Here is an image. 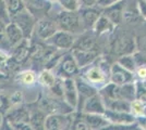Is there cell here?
<instances>
[{"label":"cell","mask_w":146,"mask_h":130,"mask_svg":"<svg viewBox=\"0 0 146 130\" xmlns=\"http://www.w3.org/2000/svg\"><path fill=\"white\" fill-rule=\"evenodd\" d=\"M119 1H121V0H97L96 5L98 7H102V8H107V7L112 6V5H115Z\"/></svg>","instance_id":"ab89813d"},{"label":"cell","mask_w":146,"mask_h":130,"mask_svg":"<svg viewBox=\"0 0 146 130\" xmlns=\"http://www.w3.org/2000/svg\"><path fill=\"white\" fill-rule=\"evenodd\" d=\"M122 5H123V2L119 1V2H117L112 6L107 7L106 10H105L104 15H106L112 24L118 25L122 22V12H123V10H122L123 6Z\"/></svg>","instance_id":"d6986e66"},{"label":"cell","mask_w":146,"mask_h":130,"mask_svg":"<svg viewBox=\"0 0 146 130\" xmlns=\"http://www.w3.org/2000/svg\"><path fill=\"white\" fill-rule=\"evenodd\" d=\"M30 117V108L25 106H17L13 108H9L6 113V122L10 126V128L17 130H27L31 129L29 124Z\"/></svg>","instance_id":"6da1fadb"},{"label":"cell","mask_w":146,"mask_h":130,"mask_svg":"<svg viewBox=\"0 0 146 130\" xmlns=\"http://www.w3.org/2000/svg\"><path fill=\"white\" fill-rule=\"evenodd\" d=\"M104 116L107 118L109 122H112L115 124L120 125H130L132 124L134 120L133 115L124 113V112H115L111 110H106L104 113Z\"/></svg>","instance_id":"2e32d148"},{"label":"cell","mask_w":146,"mask_h":130,"mask_svg":"<svg viewBox=\"0 0 146 130\" xmlns=\"http://www.w3.org/2000/svg\"><path fill=\"white\" fill-rule=\"evenodd\" d=\"M1 91H2V88H1V86H0V93H1Z\"/></svg>","instance_id":"7dc6e473"},{"label":"cell","mask_w":146,"mask_h":130,"mask_svg":"<svg viewBox=\"0 0 146 130\" xmlns=\"http://www.w3.org/2000/svg\"><path fill=\"white\" fill-rule=\"evenodd\" d=\"M109 110L115 112H124L130 113L131 112V103L123 99H115L111 100L109 104Z\"/></svg>","instance_id":"f1b7e54d"},{"label":"cell","mask_w":146,"mask_h":130,"mask_svg":"<svg viewBox=\"0 0 146 130\" xmlns=\"http://www.w3.org/2000/svg\"><path fill=\"white\" fill-rule=\"evenodd\" d=\"M2 125H3V116L0 114V128H1Z\"/></svg>","instance_id":"f6af8a7d"},{"label":"cell","mask_w":146,"mask_h":130,"mask_svg":"<svg viewBox=\"0 0 146 130\" xmlns=\"http://www.w3.org/2000/svg\"><path fill=\"white\" fill-rule=\"evenodd\" d=\"M57 31H58V26H57L56 21L46 16V15H43L36 20L33 34H35L38 39L46 41Z\"/></svg>","instance_id":"5b68a950"},{"label":"cell","mask_w":146,"mask_h":130,"mask_svg":"<svg viewBox=\"0 0 146 130\" xmlns=\"http://www.w3.org/2000/svg\"><path fill=\"white\" fill-rule=\"evenodd\" d=\"M10 107H11L10 99L7 95L0 93V114L1 115H5Z\"/></svg>","instance_id":"836d02e7"},{"label":"cell","mask_w":146,"mask_h":130,"mask_svg":"<svg viewBox=\"0 0 146 130\" xmlns=\"http://www.w3.org/2000/svg\"><path fill=\"white\" fill-rule=\"evenodd\" d=\"M71 53H72L73 57H74V60H75V62L80 68H83L92 64L98 56L96 50L73 49Z\"/></svg>","instance_id":"8fae6325"},{"label":"cell","mask_w":146,"mask_h":130,"mask_svg":"<svg viewBox=\"0 0 146 130\" xmlns=\"http://www.w3.org/2000/svg\"><path fill=\"white\" fill-rule=\"evenodd\" d=\"M23 3L25 9H27L35 18L37 14L45 15L50 9V1L48 0H23Z\"/></svg>","instance_id":"9a60e30c"},{"label":"cell","mask_w":146,"mask_h":130,"mask_svg":"<svg viewBox=\"0 0 146 130\" xmlns=\"http://www.w3.org/2000/svg\"><path fill=\"white\" fill-rule=\"evenodd\" d=\"M118 64L122 66L123 68L128 69L129 72H134L136 69L135 63H134L133 56L130 54H125V56H120L118 59Z\"/></svg>","instance_id":"1f68e13d"},{"label":"cell","mask_w":146,"mask_h":130,"mask_svg":"<svg viewBox=\"0 0 146 130\" xmlns=\"http://www.w3.org/2000/svg\"><path fill=\"white\" fill-rule=\"evenodd\" d=\"M69 126H71L70 117H68L66 114H49L46 116L44 129L47 130H59V129H67Z\"/></svg>","instance_id":"9c48e42d"},{"label":"cell","mask_w":146,"mask_h":130,"mask_svg":"<svg viewBox=\"0 0 146 130\" xmlns=\"http://www.w3.org/2000/svg\"><path fill=\"white\" fill-rule=\"evenodd\" d=\"M0 20H3L6 23H8L10 21V18L7 13L6 6H5V2L3 0H0Z\"/></svg>","instance_id":"f35d334b"},{"label":"cell","mask_w":146,"mask_h":130,"mask_svg":"<svg viewBox=\"0 0 146 130\" xmlns=\"http://www.w3.org/2000/svg\"><path fill=\"white\" fill-rule=\"evenodd\" d=\"M81 21H82V24L86 25L88 27H93V25L95 24V22L97 21V19L99 18L100 13L99 11L93 9V8H87V9H83L81 10Z\"/></svg>","instance_id":"44dd1931"},{"label":"cell","mask_w":146,"mask_h":130,"mask_svg":"<svg viewBox=\"0 0 146 130\" xmlns=\"http://www.w3.org/2000/svg\"><path fill=\"white\" fill-rule=\"evenodd\" d=\"M6 24L7 23L3 20H0V51L3 53L12 50L11 46L8 42V39H7Z\"/></svg>","instance_id":"f546056e"},{"label":"cell","mask_w":146,"mask_h":130,"mask_svg":"<svg viewBox=\"0 0 146 130\" xmlns=\"http://www.w3.org/2000/svg\"><path fill=\"white\" fill-rule=\"evenodd\" d=\"M111 25H112V23L108 20V18L106 15H102L100 14L99 18L97 19V21L95 22V24L93 25V27L95 29V33L98 34V35H100L103 33H106L107 31H109L110 28H111Z\"/></svg>","instance_id":"83f0119b"},{"label":"cell","mask_w":146,"mask_h":130,"mask_svg":"<svg viewBox=\"0 0 146 130\" xmlns=\"http://www.w3.org/2000/svg\"><path fill=\"white\" fill-rule=\"evenodd\" d=\"M119 99L127 100L129 102H132L134 100H136L135 85L132 81L119 86Z\"/></svg>","instance_id":"7402d4cb"},{"label":"cell","mask_w":146,"mask_h":130,"mask_svg":"<svg viewBox=\"0 0 146 130\" xmlns=\"http://www.w3.org/2000/svg\"><path fill=\"white\" fill-rule=\"evenodd\" d=\"M136 73H137V76L142 78V79H145L146 78V65L144 66H139V67H136Z\"/></svg>","instance_id":"7bdbcfd3"},{"label":"cell","mask_w":146,"mask_h":130,"mask_svg":"<svg viewBox=\"0 0 146 130\" xmlns=\"http://www.w3.org/2000/svg\"><path fill=\"white\" fill-rule=\"evenodd\" d=\"M142 16L137 11H134L132 9H127L122 12V21L127 22L129 24H133V23H139Z\"/></svg>","instance_id":"4dcf8cb0"},{"label":"cell","mask_w":146,"mask_h":130,"mask_svg":"<svg viewBox=\"0 0 146 130\" xmlns=\"http://www.w3.org/2000/svg\"><path fill=\"white\" fill-rule=\"evenodd\" d=\"M137 3H139V8H140L141 16L146 19V1L145 0H139Z\"/></svg>","instance_id":"b9f144b4"},{"label":"cell","mask_w":146,"mask_h":130,"mask_svg":"<svg viewBox=\"0 0 146 130\" xmlns=\"http://www.w3.org/2000/svg\"><path fill=\"white\" fill-rule=\"evenodd\" d=\"M95 39L92 36H82L78 40L75 39L74 44H73V49H80V50H94L95 47Z\"/></svg>","instance_id":"484cf974"},{"label":"cell","mask_w":146,"mask_h":130,"mask_svg":"<svg viewBox=\"0 0 146 130\" xmlns=\"http://www.w3.org/2000/svg\"><path fill=\"white\" fill-rule=\"evenodd\" d=\"M132 56H133L134 63H135V66H136V67L146 65V56L143 54L142 52L137 51V52H135Z\"/></svg>","instance_id":"e575fe53"},{"label":"cell","mask_w":146,"mask_h":130,"mask_svg":"<svg viewBox=\"0 0 146 130\" xmlns=\"http://www.w3.org/2000/svg\"><path fill=\"white\" fill-rule=\"evenodd\" d=\"M96 1H97V0H82V2H83L86 7H92V6H94V5H96Z\"/></svg>","instance_id":"ee69618b"},{"label":"cell","mask_w":146,"mask_h":130,"mask_svg":"<svg viewBox=\"0 0 146 130\" xmlns=\"http://www.w3.org/2000/svg\"><path fill=\"white\" fill-rule=\"evenodd\" d=\"M85 78L90 84L93 85H102L105 84L107 79L106 74L99 66H92L85 71Z\"/></svg>","instance_id":"ac0fdd59"},{"label":"cell","mask_w":146,"mask_h":130,"mask_svg":"<svg viewBox=\"0 0 146 130\" xmlns=\"http://www.w3.org/2000/svg\"><path fill=\"white\" fill-rule=\"evenodd\" d=\"M48 1H55L56 2V1H58V0H48Z\"/></svg>","instance_id":"c3c4849f"},{"label":"cell","mask_w":146,"mask_h":130,"mask_svg":"<svg viewBox=\"0 0 146 130\" xmlns=\"http://www.w3.org/2000/svg\"><path fill=\"white\" fill-rule=\"evenodd\" d=\"M135 43H136V49H137V51H140V52H142L143 54L146 56V34L145 35H142L140 37H137Z\"/></svg>","instance_id":"d590c367"},{"label":"cell","mask_w":146,"mask_h":130,"mask_svg":"<svg viewBox=\"0 0 146 130\" xmlns=\"http://www.w3.org/2000/svg\"><path fill=\"white\" fill-rule=\"evenodd\" d=\"M74 41H75L74 34H71L66 31H61V29L60 31L58 29L48 40H46V42L52 46L54 48L62 50H68L72 48Z\"/></svg>","instance_id":"8992f818"},{"label":"cell","mask_w":146,"mask_h":130,"mask_svg":"<svg viewBox=\"0 0 146 130\" xmlns=\"http://www.w3.org/2000/svg\"><path fill=\"white\" fill-rule=\"evenodd\" d=\"M6 35L7 39H8V42L11 46V48L18 46L19 43L24 39L22 31L20 29V27H19L18 25L15 24L13 21H11V20L6 24Z\"/></svg>","instance_id":"5bb4252c"},{"label":"cell","mask_w":146,"mask_h":130,"mask_svg":"<svg viewBox=\"0 0 146 130\" xmlns=\"http://www.w3.org/2000/svg\"><path fill=\"white\" fill-rule=\"evenodd\" d=\"M73 129L75 130H88L90 129V126L87 125V123L85 122V119H76L74 123H73Z\"/></svg>","instance_id":"74e56055"},{"label":"cell","mask_w":146,"mask_h":130,"mask_svg":"<svg viewBox=\"0 0 146 130\" xmlns=\"http://www.w3.org/2000/svg\"><path fill=\"white\" fill-rule=\"evenodd\" d=\"M7 61H8V59L5 56V53H2L0 51V72H3L6 68H8L7 67Z\"/></svg>","instance_id":"60d3db41"},{"label":"cell","mask_w":146,"mask_h":130,"mask_svg":"<svg viewBox=\"0 0 146 130\" xmlns=\"http://www.w3.org/2000/svg\"><path fill=\"white\" fill-rule=\"evenodd\" d=\"M131 110H133V111L135 112L136 114H139V115L144 114V112L146 111L145 106H144V104L142 103V101H140V100H134V101H132Z\"/></svg>","instance_id":"8d00e7d4"},{"label":"cell","mask_w":146,"mask_h":130,"mask_svg":"<svg viewBox=\"0 0 146 130\" xmlns=\"http://www.w3.org/2000/svg\"><path fill=\"white\" fill-rule=\"evenodd\" d=\"M105 111H106V107L104 105L103 100H102V98L98 95L97 93L85 100L84 105H83V112L84 113L102 114V115H104Z\"/></svg>","instance_id":"4fadbf2b"},{"label":"cell","mask_w":146,"mask_h":130,"mask_svg":"<svg viewBox=\"0 0 146 130\" xmlns=\"http://www.w3.org/2000/svg\"><path fill=\"white\" fill-rule=\"evenodd\" d=\"M62 97L63 100L67 102L73 108L78 107L79 103V92L76 89L75 81L72 78H64L62 81Z\"/></svg>","instance_id":"52a82bcc"},{"label":"cell","mask_w":146,"mask_h":130,"mask_svg":"<svg viewBox=\"0 0 146 130\" xmlns=\"http://www.w3.org/2000/svg\"><path fill=\"white\" fill-rule=\"evenodd\" d=\"M37 81H39V84L43 85L45 88L51 89L57 84L58 79H57L56 75L52 72H50V69L46 68V69L42 71L40 74L37 76Z\"/></svg>","instance_id":"cb8c5ba5"},{"label":"cell","mask_w":146,"mask_h":130,"mask_svg":"<svg viewBox=\"0 0 146 130\" xmlns=\"http://www.w3.org/2000/svg\"><path fill=\"white\" fill-rule=\"evenodd\" d=\"M3 2L6 6L7 13H8L10 19L25 8L23 0H3Z\"/></svg>","instance_id":"d4e9b609"},{"label":"cell","mask_w":146,"mask_h":130,"mask_svg":"<svg viewBox=\"0 0 146 130\" xmlns=\"http://www.w3.org/2000/svg\"><path fill=\"white\" fill-rule=\"evenodd\" d=\"M112 49L117 56L131 54L136 49V43L133 38L129 35H121L115 40Z\"/></svg>","instance_id":"ba28073f"},{"label":"cell","mask_w":146,"mask_h":130,"mask_svg":"<svg viewBox=\"0 0 146 130\" xmlns=\"http://www.w3.org/2000/svg\"><path fill=\"white\" fill-rule=\"evenodd\" d=\"M55 21L58 26V29L69 31L71 34H76L82 28L81 16L79 13H76V11L63 10L60 13H58Z\"/></svg>","instance_id":"7a4b0ae2"},{"label":"cell","mask_w":146,"mask_h":130,"mask_svg":"<svg viewBox=\"0 0 146 130\" xmlns=\"http://www.w3.org/2000/svg\"><path fill=\"white\" fill-rule=\"evenodd\" d=\"M31 56V44L30 39H23L18 46L13 47L11 50V57L9 59V62L7 61V67L17 68L20 67L22 65H24L25 63L29 61Z\"/></svg>","instance_id":"3957f363"},{"label":"cell","mask_w":146,"mask_h":130,"mask_svg":"<svg viewBox=\"0 0 146 130\" xmlns=\"http://www.w3.org/2000/svg\"><path fill=\"white\" fill-rule=\"evenodd\" d=\"M84 119L90 126V129H102L109 126V120L102 114L84 113Z\"/></svg>","instance_id":"e0dca14e"},{"label":"cell","mask_w":146,"mask_h":130,"mask_svg":"<svg viewBox=\"0 0 146 130\" xmlns=\"http://www.w3.org/2000/svg\"><path fill=\"white\" fill-rule=\"evenodd\" d=\"M61 8L67 11H76L79 9V0H58Z\"/></svg>","instance_id":"d6a6232c"},{"label":"cell","mask_w":146,"mask_h":130,"mask_svg":"<svg viewBox=\"0 0 146 130\" xmlns=\"http://www.w3.org/2000/svg\"><path fill=\"white\" fill-rule=\"evenodd\" d=\"M142 85H143V87H144V88L146 89V78H145V80L142 82Z\"/></svg>","instance_id":"bcb514c9"},{"label":"cell","mask_w":146,"mask_h":130,"mask_svg":"<svg viewBox=\"0 0 146 130\" xmlns=\"http://www.w3.org/2000/svg\"><path fill=\"white\" fill-rule=\"evenodd\" d=\"M18 80L24 86H33L37 82V75L31 69H25L18 74Z\"/></svg>","instance_id":"4316f807"},{"label":"cell","mask_w":146,"mask_h":130,"mask_svg":"<svg viewBox=\"0 0 146 130\" xmlns=\"http://www.w3.org/2000/svg\"><path fill=\"white\" fill-rule=\"evenodd\" d=\"M10 20L13 21L20 27L25 39H31L33 33H34V27H35V23H36L37 19L27 9L24 8L22 11L17 13Z\"/></svg>","instance_id":"277c9868"},{"label":"cell","mask_w":146,"mask_h":130,"mask_svg":"<svg viewBox=\"0 0 146 130\" xmlns=\"http://www.w3.org/2000/svg\"><path fill=\"white\" fill-rule=\"evenodd\" d=\"M74 81H75V85H76L79 95H81L82 98L87 99V98H90V97L97 93V90L92 85H90L88 81H85L83 79H75Z\"/></svg>","instance_id":"603a6c76"},{"label":"cell","mask_w":146,"mask_h":130,"mask_svg":"<svg viewBox=\"0 0 146 130\" xmlns=\"http://www.w3.org/2000/svg\"><path fill=\"white\" fill-rule=\"evenodd\" d=\"M59 65V73L66 78H72L79 74L80 67L75 62L72 53H69L63 56L58 62Z\"/></svg>","instance_id":"30bf717a"},{"label":"cell","mask_w":146,"mask_h":130,"mask_svg":"<svg viewBox=\"0 0 146 130\" xmlns=\"http://www.w3.org/2000/svg\"><path fill=\"white\" fill-rule=\"evenodd\" d=\"M46 119V113L42 108L30 110L29 124L31 129H44V124Z\"/></svg>","instance_id":"ffe728a7"},{"label":"cell","mask_w":146,"mask_h":130,"mask_svg":"<svg viewBox=\"0 0 146 130\" xmlns=\"http://www.w3.org/2000/svg\"><path fill=\"white\" fill-rule=\"evenodd\" d=\"M110 79L113 84H116L118 86L127 84L133 80V75L132 72H129L128 69L123 68L119 64H115L111 67V73H110Z\"/></svg>","instance_id":"7c38bea8"}]
</instances>
